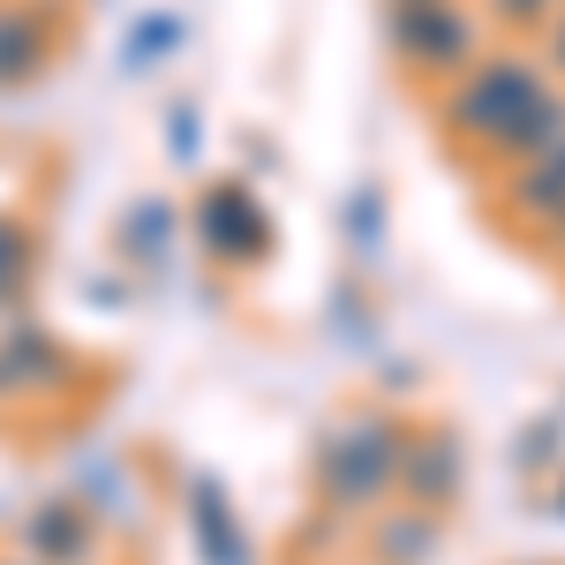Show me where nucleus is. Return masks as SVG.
<instances>
[{"label":"nucleus","mask_w":565,"mask_h":565,"mask_svg":"<svg viewBox=\"0 0 565 565\" xmlns=\"http://www.w3.org/2000/svg\"><path fill=\"white\" fill-rule=\"evenodd\" d=\"M558 53H565V39H558Z\"/></svg>","instance_id":"f257e3e1"}]
</instances>
